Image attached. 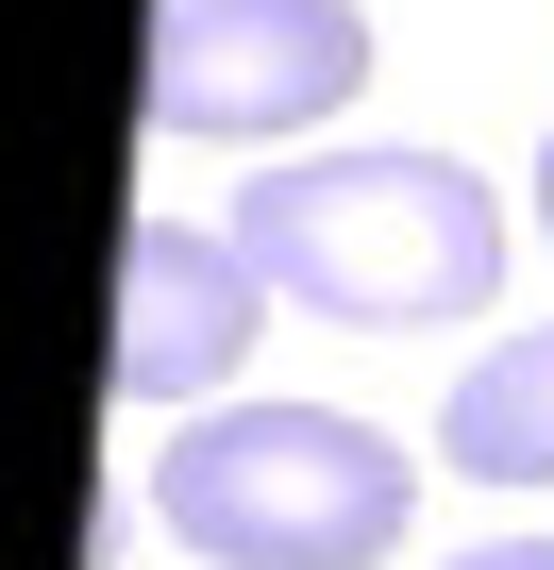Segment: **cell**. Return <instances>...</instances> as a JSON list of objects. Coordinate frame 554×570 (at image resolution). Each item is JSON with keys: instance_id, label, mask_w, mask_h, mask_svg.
I'll return each instance as SVG.
<instances>
[{"instance_id": "cell-1", "label": "cell", "mask_w": 554, "mask_h": 570, "mask_svg": "<svg viewBox=\"0 0 554 570\" xmlns=\"http://www.w3.org/2000/svg\"><path fill=\"white\" fill-rule=\"evenodd\" d=\"M218 235L269 268V303L353 320V336L487 320V285H504V202H487L454 151H303V168L235 185Z\"/></svg>"}, {"instance_id": "cell-2", "label": "cell", "mask_w": 554, "mask_h": 570, "mask_svg": "<svg viewBox=\"0 0 554 570\" xmlns=\"http://www.w3.org/2000/svg\"><path fill=\"white\" fill-rule=\"evenodd\" d=\"M152 520L202 570H370L420 520V453H387L337 403H218L152 453Z\"/></svg>"}, {"instance_id": "cell-3", "label": "cell", "mask_w": 554, "mask_h": 570, "mask_svg": "<svg viewBox=\"0 0 554 570\" xmlns=\"http://www.w3.org/2000/svg\"><path fill=\"white\" fill-rule=\"evenodd\" d=\"M370 18L353 0H152V135H303L370 85Z\"/></svg>"}, {"instance_id": "cell-4", "label": "cell", "mask_w": 554, "mask_h": 570, "mask_svg": "<svg viewBox=\"0 0 554 570\" xmlns=\"http://www.w3.org/2000/svg\"><path fill=\"white\" fill-rule=\"evenodd\" d=\"M252 336H269V268L235 235H185V218L118 235V403L218 420V386L252 370Z\"/></svg>"}, {"instance_id": "cell-5", "label": "cell", "mask_w": 554, "mask_h": 570, "mask_svg": "<svg viewBox=\"0 0 554 570\" xmlns=\"http://www.w3.org/2000/svg\"><path fill=\"white\" fill-rule=\"evenodd\" d=\"M437 453H454L470 487H554V320L454 370V403H437Z\"/></svg>"}, {"instance_id": "cell-6", "label": "cell", "mask_w": 554, "mask_h": 570, "mask_svg": "<svg viewBox=\"0 0 554 570\" xmlns=\"http://www.w3.org/2000/svg\"><path fill=\"white\" fill-rule=\"evenodd\" d=\"M454 570H554V537H487V553H454Z\"/></svg>"}, {"instance_id": "cell-7", "label": "cell", "mask_w": 554, "mask_h": 570, "mask_svg": "<svg viewBox=\"0 0 554 570\" xmlns=\"http://www.w3.org/2000/svg\"><path fill=\"white\" fill-rule=\"evenodd\" d=\"M537 235H554V135H537Z\"/></svg>"}]
</instances>
